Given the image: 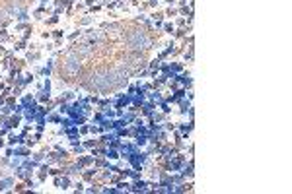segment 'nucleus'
<instances>
[{
  "label": "nucleus",
  "instance_id": "1",
  "mask_svg": "<svg viewBox=\"0 0 292 194\" xmlns=\"http://www.w3.org/2000/svg\"><path fill=\"white\" fill-rule=\"evenodd\" d=\"M146 186H148V184L144 183V181H137V183H134V186H132L131 190H132V192H146V190H148Z\"/></svg>",
  "mask_w": 292,
  "mask_h": 194
},
{
  "label": "nucleus",
  "instance_id": "2",
  "mask_svg": "<svg viewBox=\"0 0 292 194\" xmlns=\"http://www.w3.org/2000/svg\"><path fill=\"white\" fill-rule=\"evenodd\" d=\"M12 183H14L12 179H6V181H2V183H0V190H6V188H8V186H10Z\"/></svg>",
  "mask_w": 292,
  "mask_h": 194
}]
</instances>
